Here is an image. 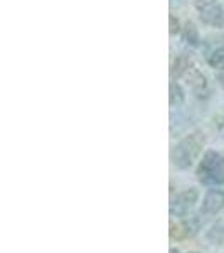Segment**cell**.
I'll list each match as a JSON object with an SVG mask.
<instances>
[{"label":"cell","instance_id":"obj_1","mask_svg":"<svg viewBox=\"0 0 224 253\" xmlns=\"http://www.w3.org/2000/svg\"><path fill=\"white\" fill-rule=\"evenodd\" d=\"M206 145V138L201 132L189 133L182 138L172 150V164L177 169H189L195 162V159L201 156L202 149Z\"/></svg>","mask_w":224,"mask_h":253},{"label":"cell","instance_id":"obj_2","mask_svg":"<svg viewBox=\"0 0 224 253\" xmlns=\"http://www.w3.org/2000/svg\"><path fill=\"white\" fill-rule=\"evenodd\" d=\"M197 177L204 184L224 182V156L214 150H207L197 167Z\"/></svg>","mask_w":224,"mask_h":253},{"label":"cell","instance_id":"obj_3","mask_svg":"<svg viewBox=\"0 0 224 253\" xmlns=\"http://www.w3.org/2000/svg\"><path fill=\"white\" fill-rule=\"evenodd\" d=\"M195 9L201 20L207 26L218 27V29L224 27V9L216 0H199Z\"/></svg>","mask_w":224,"mask_h":253},{"label":"cell","instance_id":"obj_4","mask_svg":"<svg viewBox=\"0 0 224 253\" xmlns=\"http://www.w3.org/2000/svg\"><path fill=\"white\" fill-rule=\"evenodd\" d=\"M199 199V191L195 187H189L179 193L170 203V216H186Z\"/></svg>","mask_w":224,"mask_h":253},{"label":"cell","instance_id":"obj_5","mask_svg":"<svg viewBox=\"0 0 224 253\" xmlns=\"http://www.w3.org/2000/svg\"><path fill=\"white\" fill-rule=\"evenodd\" d=\"M199 218L195 216H190L187 219H182L179 223H172L170 224V238L176 240V242H182V240L192 238V236L199 231Z\"/></svg>","mask_w":224,"mask_h":253},{"label":"cell","instance_id":"obj_6","mask_svg":"<svg viewBox=\"0 0 224 253\" xmlns=\"http://www.w3.org/2000/svg\"><path fill=\"white\" fill-rule=\"evenodd\" d=\"M224 208V191L221 189H211L207 191L204 199H202L201 213L202 214H218Z\"/></svg>","mask_w":224,"mask_h":253},{"label":"cell","instance_id":"obj_7","mask_svg":"<svg viewBox=\"0 0 224 253\" xmlns=\"http://www.w3.org/2000/svg\"><path fill=\"white\" fill-rule=\"evenodd\" d=\"M187 83L190 84V88L194 89L195 93H201L202 89L207 86V81H206V76L202 75L199 69L195 68H190L189 71H187Z\"/></svg>","mask_w":224,"mask_h":253},{"label":"cell","instance_id":"obj_8","mask_svg":"<svg viewBox=\"0 0 224 253\" xmlns=\"http://www.w3.org/2000/svg\"><path fill=\"white\" fill-rule=\"evenodd\" d=\"M192 68V63H190L189 58H186V56H179V58L174 59L172 63V68H170V76H172L174 80L181 78V76H186L187 71Z\"/></svg>","mask_w":224,"mask_h":253},{"label":"cell","instance_id":"obj_9","mask_svg":"<svg viewBox=\"0 0 224 253\" xmlns=\"http://www.w3.org/2000/svg\"><path fill=\"white\" fill-rule=\"evenodd\" d=\"M182 39H184L187 44H190V46H197L199 44V32H197V27H195L192 22H187L184 26Z\"/></svg>","mask_w":224,"mask_h":253},{"label":"cell","instance_id":"obj_10","mask_svg":"<svg viewBox=\"0 0 224 253\" xmlns=\"http://www.w3.org/2000/svg\"><path fill=\"white\" fill-rule=\"evenodd\" d=\"M207 64L214 69H223L224 68V46L218 47L216 51H213L207 58Z\"/></svg>","mask_w":224,"mask_h":253},{"label":"cell","instance_id":"obj_11","mask_svg":"<svg viewBox=\"0 0 224 253\" xmlns=\"http://www.w3.org/2000/svg\"><path fill=\"white\" fill-rule=\"evenodd\" d=\"M207 242L211 245H221L224 242V228L223 224H216V226L211 228L209 231H207L206 235Z\"/></svg>","mask_w":224,"mask_h":253},{"label":"cell","instance_id":"obj_12","mask_svg":"<svg viewBox=\"0 0 224 253\" xmlns=\"http://www.w3.org/2000/svg\"><path fill=\"white\" fill-rule=\"evenodd\" d=\"M184 91H182V88H181V84H177L176 81L174 83H170V105L172 107H177V105H181V103H184Z\"/></svg>","mask_w":224,"mask_h":253},{"label":"cell","instance_id":"obj_13","mask_svg":"<svg viewBox=\"0 0 224 253\" xmlns=\"http://www.w3.org/2000/svg\"><path fill=\"white\" fill-rule=\"evenodd\" d=\"M169 22H170V34H177V32L181 31V24H179V20L174 17V15H170Z\"/></svg>","mask_w":224,"mask_h":253},{"label":"cell","instance_id":"obj_14","mask_svg":"<svg viewBox=\"0 0 224 253\" xmlns=\"http://www.w3.org/2000/svg\"><path fill=\"white\" fill-rule=\"evenodd\" d=\"M218 81H219V84H221V86L224 88V71L218 75Z\"/></svg>","mask_w":224,"mask_h":253},{"label":"cell","instance_id":"obj_15","mask_svg":"<svg viewBox=\"0 0 224 253\" xmlns=\"http://www.w3.org/2000/svg\"><path fill=\"white\" fill-rule=\"evenodd\" d=\"M170 253H179L177 250H170Z\"/></svg>","mask_w":224,"mask_h":253},{"label":"cell","instance_id":"obj_16","mask_svg":"<svg viewBox=\"0 0 224 253\" xmlns=\"http://www.w3.org/2000/svg\"><path fill=\"white\" fill-rule=\"evenodd\" d=\"M192 253H195V252H192Z\"/></svg>","mask_w":224,"mask_h":253}]
</instances>
